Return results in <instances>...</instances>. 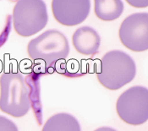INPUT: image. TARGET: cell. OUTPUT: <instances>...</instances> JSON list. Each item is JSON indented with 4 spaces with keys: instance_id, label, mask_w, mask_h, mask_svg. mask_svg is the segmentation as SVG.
<instances>
[{
    "instance_id": "cell-1",
    "label": "cell",
    "mask_w": 148,
    "mask_h": 131,
    "mask_svg": "<svg viewBox=\"0 0 148 131\" xmlns=\"http://www.w3.org/2000/svg\"><path fill=\"white\" fill-rule=\"evenodd\" d=\"M136 74L134 59L125 52L114 50L107 53L100 61L97 77L108 90H119L131 82Z\"/></svg>"
},
{
    "instance_id": "cell-11",
    "label": "cell",
    "mask_w": 148,
    "mask_h": 131,
    "mask_svg": "<svg viewBox=\"0 0 148 131\" xmlns=\"http://www.w3.org/2000/svg\"><path fill=\"white\" fill-rule=\"evenodd\" d=\"M0 131H19L16 124L6 117L0 116Z\"/></svg>"
},
{
    "instance_id": "cell-9",
    "label": "cell",
    "mask_w": 148,
    "mask_h": 131,
    "mask_svg": "<svg viewBox=\"0 0 148 131\" xmlns=\"http://www.w3.org/2000/svg\"><path fill=\"white\" fill-rule=\"evenodd\" d=\"M94 11L97 18L112 21L120 17L124 11L122 0H94Z\"/></svg>"
},
{
    "instance_id": "cell-7",
    "label": "cell",
    "mask_w": 148,
    "mask_h": 131,
    "mask_svg": "<svg viewBox=\"0 0 148 131\" xmlns=\"http://www.w3.org/2000/svg\"><path fill=\"white\" fill-rule=\"evenodd\" d=\"M91 10V0H53L52 11L59 24L75 26L88 17Z\"/></svg>"
},
{
    "instance_id": "cell-13",
    "label": "cell",
    "mask_w": 148,
    "mask_h": 131,
    "mask_svg": "<svg viewBox=\"0 0 148 131\" xmlns=\"http://www.w3.org/2000/svg\"><path fill=\"white\" fill-rule=\"evenodd\" d=\"M94 131H117L116 130H114L113 128H110V127H101V128H98L97 130H95Z\"/></svg>"
},
{
    "instance_id": "cell-4",
    "label": "cell",
    "mask_w": 148,
    "mask_h": 131,
    "mask_svg": "<svg viewBox=\"0 0 148 131\" xmlns=\"http://www.w3.org/2000/svg\"><path fill=\"white\" fill-rule=\"evenodd\" d=\"M12 17L14 31L25 37L32 36L43 30L48 21L43 0H18Z\"/></svg>"
},
{
    "instance_id": "cell-10",
    "label": "cell",
    "mask_w": 148,
    "mask_h": 131,
    "mask_svg": "<svg viewBox=\"0 0 148 131\" xmlns=\"http://www.w3.org/2000/svg\"><path fill=\"white\" fill-rule=\"evenodd\" d=\"M42 131H81L79 121L74 116L60 112L49 118Z\"/></svg>"
},
{
    "instance_id": "cell-6",
    "label": "cell",
    "mask_w": 148,
    "mask_h": 131,
    "mask_svg": "<svg viewBox=\"0 0 148 131\" xmlns=\"http://www.w3.org/2000/svg\"><path fill=\"white\" fill-rule=\"evenodd\" d=\"M119 36L122 44L133 52L148 50V13H136L126 17Z\"/></svg>"
},
{
    "instance_id": "cell-5",
    "label": "cell",
    "mask_w": 148,
    "mask_h": 131,
    "mask_svg": "<svg viewBox=\"0 0 148 131\" xmlns=\"http://www.w3.org/2000/svg\"><path fill=\"white\" fill-rule=\"evenodd\" d=\"M119 117L130 125H140L148 120V89L136 86L129 88L118 98Z\"/></svg>"
},
{
    "instance_id": "cell-2",
    "label": "cell",
    "mask_w": 148,
    "mask_h": 131,
    "mask_svg": "<svg viewBox=\"0 0 148 131\" xmlns=\"http://www.w3.org/2000/svg\"><path fill=\"white\" fill-rule=\"evenodd\" d=\"M31 108L29 91L20 73L6 72L0 77V110L14 118L25 116Z\"/></svg>"
},
{
    "instance_id": "cell-12",
    "label": "cell",
    "mask_w": 148,
    "mask_h": 131,
    "mask_svg": "<svg viewBox=\"0 0 148 131\" xmlns=\"http://www.w3.org/2000/svg\"><path fill=\"white\" fill-rule=\"evenodd\" d=\"M126 2L135 8H147L148 7V0H125Z\"/></svg>"
},
{
    "instance_id": "cell-3",
    "label": "cell",
    "mask_w": 148,
    "mask_h": 131,
    "mask_svg": "<svg viewBox=\"0 0 148 131\" xmlns=\"http://www.w3.org/2000/svg\"><path fill=\"white\" fill-rule=\"evenodd\" d=\"M27 53L32 59L42 61L49 67L68 57L69 45L63 33L57 30H48L30 41Z\"/></svg>"
},
{
    "instance_id": "cell-8",
    "label": "cell",
    "mask_w": 148,
    "mask_h": 131,
    "mask_svg": "<svg viewBox=\"0 0 148 131\" xmlns=\"http://www.w3.org/2000/svg\"><path fill=\"white\" fill-rule=\"evenodd\" d=\"M72 43L78 53L83 55H93L97 53L100 47L101 38L93 28L82 26L75 32Z\"/></svg>"
}]
</instances>
